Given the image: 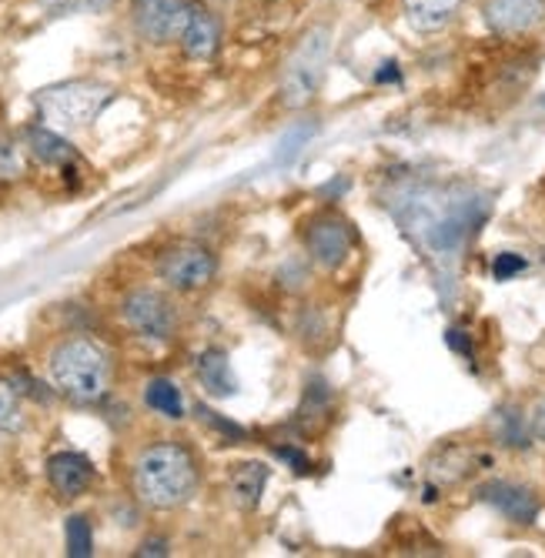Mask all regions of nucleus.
Here are the masks:
<instances>
[{"mask_svg":"<svg viewBox=\"0 0 545 558\" xmlns=\"http://www.w3.org/2000/svg\"><path fill=\"white\" fill-rule=\"evenodd\" d=\"M488 201L469 187H412L399 205V221L422 244L428 258H456L475 225L485 218Z\"/></svg>","mask_w":545,"mask_h":558,"instance_id":"obj_1","label":"nucleus"},{"mask_svg":"<svg viewBox=\"0 0 545 558\" xmlns=\"http://www.w3.org/2000/svg\"><path fill=\"white\" fill-rule=\"evenodd\" d=\"M131 482H134V495L147 505V509L171 512L194 495L197 465L184 445L161 441V445H152L137 454Z\"/></svg>","mask_w":545,"mask_h":558,"instance_id":"obj_2","label":"nucleus"},{"mask_svg":"<svg viewBox=\"0 0 545 558\" xmlns=\"http://www.w3.org/2000/svg\"><path fill=\"white\" fill-rule=\"evenodd\" d=\"M51 378L64 395L97 401L111 388V354L90 338H68L51 354Z\"/></svg>","mask_w":545,"mask_h":558,"instance_id":"obj_3","label":"nucleus"},{"mask_svg":"<svg viewBox=\"0 0 545 558\" xmlns=\"http://www.w3.org/2000/svg\"><path fill=\"white\" fill-rule=\"evenodd\" d=\"M328 58H331V34L328 27H315L302 37V44L294 47V54L284 64L281 74V105L288 111H302L308 108L322 81L328 71Z\"/></svg>","mask_w":545,"mask_h":558,"instance_id":"obj_4","label":"nucleus"},{"mask_svg":"<svg viewBox=\"0 0 545 558\" xmlns=\"http://www.w3.org/2000/svg\"><path fill=\"white\" fill-rule=\"evenodd\" d=\"M114 90L108 84L97 81H68L58 87H47L37 94V108L44 111L47 121L64 124V128H84L97 121L108 105H111Z\"/></svg>","mask_w":545,"mask_h":558,"instance_id":"obj_5","label":"nucleus"},{"mask_svg":"<svg viewBox=\"0 0 545 558\" xmlns=\"http://www.w3.org/2000/svg\"><path fill=\"white\" fill-rule=\"evenodd\" d=\"M218 271V262L208 247L202 244H174L158 258V275L161 281H168L174 291H197L211 284Z\"/></svg>","mask_w":545,"mask_h":558,"instance_id":"obj_6","label":"nucleus"},{"mask_svg":"<svg viewBox=\"0 0 545 558\" xmlns=\"http://www.w3.org/2000/svg\"><path fill=\"white\" fill-rule=\"evenodd\" d=\"M121 315L128 322V328L141 338H152V341H168L174 335V308L171 301L161 291L152 288H137L124 298L121 304Z\"/></svg>","mask_w":545,"mask_h":558,"instance_id":"obj_7","label":"nucleus"},{"mask_svg":"<svg viewBox=\"0 0 545 558\" xmlns=\"http://www.w3.org/2000/svg\"><path fill=\"white\" fill-rule=\"evenodd\" d=\"M187 14L191 4H184V0H137L134 4V24L141 37H147L152 44L181 40Z\"/></svg>","mask_w":545,"mask_h":558,"instance_id":"obj_8","label":"nucleus"},{"mask_svg":"<svg viewBox=\"0 0 545 558\" xmlns=\"http://www.w3.org/2000/svg\"><path fill=\"white\" fill-rule=\"evenodd\" d=\"M352 244H355V231L349 228V221H341L335 215H325V218L312 221L308 234H305V247H308L312 262L328 268V271L349 258Z\"/></svg>","mask_w":545,"mask_h":558,"instance_id":"obj_9","label":"nucleus"},{"mask_svg":"<svg viewBox=\"0 0 545 558\" xmlns=\"http://www.w3.org/2000/svg\"><path fill=\"white\" fill-rule=\"evenodd\" d=\"M482 14L495 34H529L545 24V0H485Z\"/></svg>","mask_w":545,"mask_h":558,"instance_id":"obj_10","label":"nucleus"},{"mask_svg":"<svg viewBox=\"0 0 545 558\" xmlns=\"http://www.w3.org/2000/svg\"><path fill=\"white\" fill-rule=\"evenodd\" d=\"M479 498L492 505L495 512H502L516 525H532L538 519V498L532 488L516 482H485L479 485Z\"/></svg>","mask_w":545,"mask_h":558,"instance_id":"obj_11","label":"nucleus"},{"mask_svg":"<svg viewBox=\"0 0 545 558\" xmlns=\"http://www.w3.org/2000/svg\"><path fill=\"white\" fill-rule=\"evenodd\" d=\"M47 478H51V485L61 498H77L90 488L94 469L77 451H58L47 459Z\"/></svg>","mask_w":545,"mask_h":558,"instance_id":"obj_12","label":"nucleus"},{"mask_svg":"<svg viewBox=\"0 0 545 558\" xmlns=\"http://www.w3.org/2000/svg\"><path fill=\"white\" fill-rule=\"evenodd\" d=\"M218 40H221V27H218L215 14H208L205 8L191 4L187 24H184V34H181L184 54L194 58V61H208V58H215Z\"/></svg>","mask_w":545,"mask_h":558,"instance_id":"obj_13","label":"nucleus"},{"mask_svg":"<svg viewBox=\"0 0 545 558\" xmlns=\"http://www.w3.org/2000/svg\"><path fill=\"white\" fill-rule=\"evenodd\" d=\"M265 485H268V465H262V462H241V465H234V472L228 478L231 498L244 512L258 509Z\"/></svg>","mask_w":545,"mask_h":558,"instance_id":"obj_14","label":"nucleus"},{"mask_svg":"<svg viewBox=\"0 0 545 558\" xmlns=\"http://www.w3.org/2000/svg\"><path fill=\"white\" fill-rule=\"evenodd\" d=\"M462 4L465 0H402L409 24L422 34H432V31H441L445 24H452Z\"/></svg>","mask_w":545,"mask_h":558,"instance_id":"obj_15","label":"nucleus"},{"mask_svg":"<svg viewBox=\"0 0 545 558\" xmlns=\"http://www.w3.org/2000/svg\"><path fill=\"white\" fill-rule=\"evenodd\" d=\"M27 150L44 168H64L74 161V147L51 128H27Z\"/></svg>","mask_w":545,"mask_h":558,"instance_id":"obj_16","label":"nucleus"},{"mask_svg":"<svg viewBox=\"0 0 545 558\" xmlns=\"http://www.w3.org/2000/svg\"><path fill=\"white\" fill-rule=\"evenodd\" d=\"M197 378H202V385L218 398H228V395L238 391V381L231 375L225 351H205L202 359H197Z\"/></svg>","mask_w":545,"mask_h":558,"instance_id":"obj_17","label":"nucleus"},{"mask_svg":"<svg viewBox=\"0 0 545 558\" xmlns=\"http://www.w3.org/2000/svg\"><path fill=\"white\" fill-rule=\"evenodd\" d=\"M144 401H147V409H155V412L165 415V418H184L181 391H178V385L168 381V378H152V381H147Z\"/></svg>","mask_w":545,"mask_h":558,"instance_id":"obj_18","label":"nucleus"},{"mask_svg":"<svg viewBox=\"0 0 545 558\" xmlns=\"http://www.w3.org/2000/svg\"><path fill=\"white\" fill-rule=\"evenodd\" d=\"M24 171H27L24 147H21L17 141H11L8 134H0V184L21 181Z\"/></svg>","mask_w":545,"mask_h":558,"instance_id":"obj_19","label":"nucleus"},{"mask_svg":"<svg viewBox=\"0 0 545 558\" xmlns=\"http://www.w3.org/2000/svg\"><path fill=\"white\" fill-rule=\"evenodd\" d=\"M68 555L71 558H87L94 555V532H90V522L84 515H71L68 519Z\"/></svg>","mask_w":545,"mask_h":558,"instance_id":"obj_20","label":"nucleus"},{"mask_svg":"<svg viewBox=\"0 0 545 558\" xmlns=\"http://www.w3.org/2000/svg\"><path fill=\"white\" fill-rule=\"evenodd\" d=\"M24 428V409L17 401V391L0 381V432H21Z\"/></svg>","mask_w":545,"mask_h":558,"instance_id":"obj_21","label":"nucleus"},{"mask_svg":"<svg viewBox=\"0 0 545 558\" xmlns=\"http://www.w3.org/2000/svg\"><path fill=\"white\" fill-rule=\"evenodd\" d=\"M55 14H77V11H105L108 0H40Z\"/></svg>","mask_w":545,"mask_h":558,"instance_id":"obj_22","label":"nucleus"},{"mask_svg":"<svg viewBox=\"0 0 545 558\" xmlns=\"http://www.w3.org/2000/svg\"><path fill=\"white\" fill-rule=\"evenodd\" d=\"M525 268H529V262H525L522 255H512V251H506V255L495 258L492 275H495V281H509V278H516V275H522Z\"/></svg>","mask_w":545,"mask_h":558,"instance_id":"obj_23","label":"nucleus"},{"mask_svg":"<svg viewBox=\"0 0 545 558\" xmlns=\"http://www.w3.org/2000/svg\"><path fill=\"white\" fill-rule=\"evenodd\" d=\"M308 134H312V128L291 131V134L281 141V147H278V165H291L294 158H299V150H302V144L308 141Z\"/></svg>","mask_w":545,"mask_h":558,"instance_id":"obj_24","label":"nucleus"},{"mask_svg":"<svg viewBox=\"0 0 545 558\" xmlns=\"http://www.w3.org/2000/svg\"><path fill=\"white\" fill-rule=\"evenodd\" d=\"M499 422H502L499 438H502L506 445H516V448L529 445V441H525V432H519V415H516V412H499Z\"/></svg>","mask_w":545,"mask_h":558,"instance_id":"obj_25","label":"nucleus"},{"mask_svg":"<svg viewBox=\"0 0 545 558\" xmlns=\"http://www.w3.org/2000/svg\"><path fill=\"white\" fill-rule=\"evenodd\" d=\"M197 415H202L205 422H211L215 428H221V432H228V435H234V438H244V432H241L238 425H231V422H221V418H218L215 412H208V409H205V404H197Z\"/></svg>","mask_w":545,"mask_h":558,"instance_id":"obj_26","label":"nucleus"},{"mask_svg":"<svg viewBox=\"0 0 545 558\" xmlns=\"http://www.w3.org/2000/svg\"><path fill=\"white\" fill-rule=\"evenodd\" d=\"M278 454L294 465V472H308V462H305V454H302V451H294V448H278Z\"/></svg>","mask_w":545,"mask_h":558,"instance_id":"obj_27","label":"nucleus"},{"mask_svg":"<svg viewBox=\"0 0 545 558\" xmlns=\"http://www.w3.org/2000/svg\"><path fill=\"white\" fill-rule=\"evenodd\" d=\"M532 435H535L538 441H545V404H538L535 415H532Z\"/></svg>","mask_w":545,"mask_h":558,"instance_id":"obj_28","label":"nucleus"},{"mask_svg":"<svg viewBox=\"0 0 545 558\" xmlns=\"http://www.w3.org/2000/svg\"><path fill=\"white\" fill-rule=\"evenodd\" d=\"M137 555H168V545H165L161 538H155V542H144Z\"/></svg>","mask_w":545,"mask_h":558,"instance_id":"obj_29","label":"nucleus"},{"mask_svg":"<svg viewBox=\"0 0 545 558\" xmlns=\"http://www.w3.org/2000/svg\"><path fill=\"white\" fill-rule=\"evenodd\" d=\"M449 344H452L456 351H462V354H472V348H469V341H465V338H462V331H456V328L449 331Z\"/></svg>","mask_w":545,"mask_h":558,"instance_id":"obj_30","label":"nucleus"},{"mask_svg":"<svg viewBox=\"0 0 545 558\" xmlns=\"http://www.w3.org/2000/svg\"><path fill=\"white\" fill-rule=\"evenodd\" d=\"M538 108H545V94H542V97H538Z\"/></svg>","mask_w":545,"mask_h":558,"instance_id":"obj_31","label":"nucleus"}]
</instances>
